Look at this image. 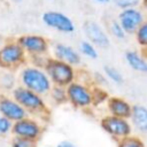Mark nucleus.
Instances as JSON below:
<instances>
[{
  "label": "nucleus",
  "instance_id": "nucleus-2",
  "mask_svg": "<svg viewBox=\"0 0 147 147\" xmlns=\"http://www.w3.org/2000/svg\"><path fill=\"white\" fill-rule=\"evenodd\" d=\"M11 96L28 111L29 115L44 117L49 115V109L44 96L22 85H16L11 90Z\"/></svg>",
  "mask_w": 147,
  "mask_h": 147
},
{
  "label": "nucleus",
  "instance_id": "nucleus-19",
  "mask_svg": "<svg viewBox=\"0 0 147 147\" xmlns=\"http://www.w3.org/2000/svg\"><path fill=\"white\" fill-rule=\"evenodd\" d=\"M103 75L106 76V78L109 82H113L114 84L121 85L124 83V77H123L122 72L113 65H108V64L103 65Z\"/></svg>",
  "mask_w": 147,
  "mask_h": 147
},
{
  "label": "nucleus",
  "instance_id": "nucleus-15",
  "mask_svg": "<svg viewBox=\"0 0 147 147\" xmlns=\"http://www.w3.org/2000/svg\"><path fill=\"white\" fill-rule=\"evenodd\" d=\"M129 121L133 130L145 134L147 132V108L144 105H132Z\"/></svg>",
  "mask_w": 147,
  "mask_h": 147
},
{
  "label": "nucleus",
  "instance_id": "nucleus-18",
  "mask_svg": "<svg viewBox=\"0 0 147 147\" xmlns=\"http://www.w3.org/2000/svg\"><path fill=\"white\" fill-rule=\"evenodd\" d=\"M78 52L80 53V55H83L87 59H91V60H96L99 56L98 48L92 42H90L88 40H82L80 41Z\"/></svg>",
  "mask_w": 147,
  "mask_h": 147
},
{
  "label": "nucleus",
  "instance_id": "nucleus-7",
  "mask_svg": "<svg viewBox=\"0 0 147 147\" xmlns=\"http://www.w3.org/2000/svg\"><path fill=\"white\" fill-rule=\"evenodd\" d=\"M100 125L106 133H108L110 137H113L116 140L127 137L133 132L131 123L127 118L113 116L110 114L105 115L100 119Z\"/></svg>",
  "mask_w": 147,
  "mask_h": 147
},
{
  "label": "nucleus",
  "instance_id": "nucleus-20",
  "mask_svg": "<svg viewBox=\"0 0 147 147\" xmlns=\"http://www.w3.org/2000/svg\"><path fill=\"white\" fill-rule=\"evenodd\" d=\"M91 90H92V106L98 107L101 103H106L107 99L109 98V94L103 87L94 85L93 87H91Z\"/></svg>",
  "mask_w": 147,
  "mask_h": 147
},
{
  "label": "nucleus",
  "instance_id": "nucleus-23",
  "mask_svg": "<svg viewBox=\"0 0 147 147\" xmlns=\"http://www.w3.org/2000/svg\"><path fill=\"white\" fill-rule=\"evenodd\" d=\"M0 85L2 88L11 91L16 86V79L15 76L13 75L11 70H3L0 75Z\"/></svg>",
  "mask_w": 147,
  "mask_h": 147
},
{
  "label": "nucleus",
  "instance_id": "nucleus-29",
  "mask_svg": "<svg viewBox=\"0 0 147 147\" xmlns=\"http://www.w3.org/2000/svg\"><path fill=\"white\" fill-rule=\"evenodd\" d=\"M56 147H76L72 142H70V141H68V140H63V141H60L57 145H56Z\"/></svg>",
  "mask_w": 147,
  "mask_h": 147
},
{
  "label": "nucleus",
  "instance_id": "nucleus-1",
  "mask_svg": "<svg viewBox=\"0 0 147 147\" xmlns=\"http://www.w3.org/2000/svg\"><path fill=\"white\" fill-rule=\"evenodd\" d=\"M20 82L21 85L40 94L47 95L53 84L47 76L44 68L33 65V64H24L20 71Z\"/></svg>",
  "mask_w": 147,
  "mask_h": 147
},
{
  "label": "nucleus",
  "instance_id": "nucleus-30",
  "mask_svg": "<svg viewBox=\"0 0 147 147\" xmlns=\"http://www.w3.org/2000/svg\"><path fill=\"white\" fill-rule=\"evenodd\" d=\"M92 1H94L96 3H108L110 0H92Z\"/></svg>",
  "mask_w": 147,
  "mask_h": 147
},
{
  "label": "nucleus",
  "instance_id": "nucleus-6",
  "mask_svg": "<svg viewBox=\"0 0 147 147\" xmlns=\"http://www.w3.org/2000/svg\"><path fill=\"white\" fill-rule=\"evenodd\" d=\"M42 132H44L42 124L37 118H33L30 115L20 121L14 122L10 130V133L14 137L26 138L36 141L40 139V137L42 136Z\"/></svg>",
  "mask_w": 147,
  "mask_h": 147
},
{
  "label": "nucleus",
  "instance_id": "nucleus-9",
  "mask_svg": "<svg viewBox=\"0 0 147 147\" xmlns=\"http://www.w3.org/2000/svg\"><path fill=\"white\" fill-rule=\"evenodd\" d=\"M24 49L28 57L34 55H47L49 51L48 40L40 34H22L15 39Z\"/></svg>",
  "mask_w": 147,
  "mask_h": 147
},
{
  "label": "nucleus",
  "instance_id": "nucleus-24",
  "mask_svg": "<svg viewBox=\"0 0 147 147\" xmlns=\"http://www.w3.org/2000/svg\"><path fill=\"white\" fill-rule=\"evenodd\" d=\"M137 44L141 47V48H146L147 47V22L145 21L133 33Z\"/></svg>",
  "mask_w": 147,
  "mask_h": 147
},
{
  "label": "nucleus",
  "instance_id": "nucleus-11",
  "mask_svg": "<svg viewBox=\"0 0 147 147\" xmlns=\"http://www.w3.org/2000/svg\"><path fill=\"white\" fill-rule=\"evenodd\" d=\"M82 29L86 40L92 42L96 48H108L110 46V38L108 32L98 22L92 20L85 21Z\"/></svg>",
  "mask_w": 147,
  "mask_h": 147
},
{
  "label": "nucleus",
  "instance_id": "nucleus-26",
  "mask_svg": "<svg viewBox=\"0 0 147 147\" xmlns=\"http://www.w3.org/2000/svg\"><path fill=\"white\" fill-rule=\"evenodd\" d=\"M113 1L117 8L125 9V8H131V7H139L144 0H113Z\"/></svg>",
  "mask_w": 147,
  "mask_h": 147
},
{
  "label": "nucleus",
  "instance_id": "nucleus-21",
  "mask_svg": "<svg viewBox=\"0 0 147 147\" xmlns=\"http://www.w3.org/2000/svg\"><path fill=\"white\" fill-rule=\"evenodd\" d=\"M117 141H118L117 147H146L145 141L139 136H134V134H130Z\"/></svg>",
  "mask_w": 147,
  "mask_h": 147
},
{
  "label": "nucleus",
  "instance_id": "nucleus-27",
  "mask_svg": "<svg viewBox=\"0 0 147 147\" xmlns=\"http://www.w3.org/2000/svg\"><path fill=\"white\" fill-rule=\"evenodd\" d=\"M11 125H13V122H10L8 118H6L0 114V136L8 134L11 130Z\"/></svg>",
  "mask_w": 147,
  "mask_h": 147
},
{
  "label": "nucleus",
  "instance_id": "nucleus-4",
  "mask_svg": "<svg viewBox=\"0 0 147 147\" xmlns=\"http://www.w3.org/2000/svg\"><path fill=\"white\" fill-rule=\"evenodd\" d=\"M28 55L16 40L5 42L0 47V69L16 70L26 64Z\"/></svg>",
  "mask_w": 147,
  "mask_h": 147
},
{
  "label": "nucleus",
  "instance_id": "nucleus-12",
  "mask_svg": "<svg viewBox=\"0 0 147 147\" xmlns=\"http://www.w3.org/2000/svg\"><path fill=\"white\" fill-rule=\"evenodd\" d=\"M0 114L13 123L29 116L28 111L13 96L6 94L0 95Z\"/></svg>",
  "mask_w": 147,
  "mask_h": 147
},
{
  "label": "nucleus",
  "instance_id": "nucleus-25",
  "mask_svg": "<svg viewBox=\"0 0 147 147\" xmlns=\"http://www.w3.org/2000/svg\"><path fill=\"white\" fill-rule=\"evenodd\" d=\"M11 147H38L36 140L21 138V137H14L11 140Z\"/></svg>",
  "mask_w": 147,
  "mask_h": 147
},
{
  "label": "nucleus",
  "instance_id": "nucleus-14",
  "mask_svg": "<svg viewBox=\"0 0 147 147\" xmlns=\"http://www.w3.org/2000/svg\"><path fill=\"white\" fill-rule=\"evenodd\" d=\"M106 106H107V110L110 115L129 119L132 105L127 100H125L121 96H109L106 101Z\"/></svg>",
  "mask_w": 147,
  "mask_h": 147
},
{
  "label": "nucleus",
  "instance_id": "nucleus-31",
  "mask_svg": "<svg viewBox=\"0 0 147 147\" xmlns=\"http://www.w3.org/2000/svg\"><path fill=\"white\" fill-rule=\"evenodd\" d=\"M11 2H14V3H21L23 0H10Z\"/></svg>",
  "mask_w": 147,
  "mask_h": 147
},
{
  "label": "nucleus",
  "instance_id": "nucleus-28",
  "mask_svg": "<svg viewBox=\"0 0 147 147\" xmlns=\"http://www.w3.org/2000/svg\"><path fill=\"white\" fill-rule=\"evenodd\" d=\"M92 80L95 83L96 86H101V87H105L108 85L109 80L106 78V76L101 72H94L93 76H92Z\"/></svg>",
  "mask_w": 147,
  "mask_h": 147
},
{
  "label": "nucleus",
  "instance_id": "nucleus-3",
  "mask_svg": "<svg viewBox=\"0 0 147 147\" xmlns=\"http://www.w3.org/2000/svg\"><path fill=\"white\" fill-rule=\"evenodd\" d=\"M44 70L49 77L52 84L57 86L65 87L77 78L75 67L55 57H47L44 64Z\"/></svg>",
  "mask_w": 147,
  "mask_h": 147
},
{
  "label": "nucleus",
  "instance_id": "nucleus-22",
  "mask_svg": "<svg viewBox=\"0 0 147 147\" xmlns=\"http://www.w3.org/2000/svg\"><path fill=\"white\" fill-rule=\"evenodd\" d=\"M107 32H108V34H110V36H113L114 38L119 39V40L125 39V37L127 36V34L124 32L123 28L121 26V24L118 23V21H117L116 18H115V20H110V21L108 22Z\"/></svg>",
  "mask_w": 147,
  "mask_h": 147
},
{
  "label": "nucleus",
  "instance_id": "nucleus-8",
  "mask_svg": "<svg viewBox=\"0 0 147 147\" xmlns=\"http://www.w3.org/2000/svg\"><path fill=\"white\" fill-rule=\"evenodd\" d=\"M41 21L46 26L54 29L61 33L71 34L76 30V26H75V23L72 22V20L68 15H65L64 13L59 11V10L44 11L41 15Z\"/></svg>",
  "mask_w": 147,
  "mask_h": 147
},
{
  "label": "nucleus",
  "instance_id": "nucleus-10",
  "mask_svg": "<svg viewBox=\"0 0 147 147\" xmlns=\"http://www.w3.org/2000/svg\"><path fill=\"white\" fill-rule=\"evenodd\" d=\"M116 20L118 21V23L121 24L126 34H133L136 30L146 21L145 11L140 7L121 9Z\"/></svg>",
  "mask_w": 147,
  "mask_h": 147
},
{
  "label": "nucleus",
  "instance_id": "nucleus-16",
  "mask_svg": "<svg viewBox=\"0 0 147 147\" xmlns=\"http://www.w3.org/2000/svg\"><path fill=\"white\" fill-rule=\"evenodd\" d=\"M125 61L129 64V67L140 74H146L147 72V61H146V56L144 54H141V52L139 51H126L124 54Z\"/></svg>",
  "mask_w": 147,
  "mask_h": 147
},
{
  "label": "nucleus",
  "instance_id": "nucleus-5",
  "mask_svg": "<svg viewBox=\"0 0 147 147\" xmlns=\"http://www.w3.org/2000/svg\"><path fill=\"white\" fill-rule=\"evenodd\" d=\"M68 102L78 109H88L92 107V90L91 86L84 82L74 80L65 86Z\"/></svg>",
  "mask_w": 147,
  "mask_h": 147
},
{
  "label": "nucleus",
  "instance_id": "nucleus-17",
  "mask_svg": "<svg viewBox=\"0 0 147 147\" xmlns=\"http://www.w3.org/2000/svg\"><path fill=\"white\" fill-rule=\"evenodd\" d=\"M49 98L52 99V101L56 105H63L67 103V93H65V87L63 86H57V85H53L52 88L49 90L48 94Z\"/></svg>",
  "mask_w": 147,
  "mask_h": 147
},
{
  "label": "nucleus",
  "instance_id": "nucleus-13",
  "mask_svg": "<svg viewBox=\"0 0 147 147\" xmlns=\"http://www.w3.org/2000/svg\"><path fill=\"white\" fill-rule=\"evenodd\" d=\"M53 57L61 60L72 67H77L82 63L80 53L76 48L62 42H56L53 46Z\"/></svg>",
  "mask_w": 147,
  "mask_h": 147
}]
</instances>
